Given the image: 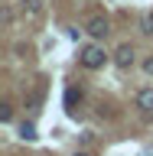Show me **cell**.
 <instances>
[{
  "label": "cell",
  "mask_w": 153,
  "mask_h": 156,
  "mask_svg": "<svg viewBox=\"0 0 153 156\" xmlns=\"http://www.w3.org/2000/svg\"><path fill=\"white\" fill-rule=\"evenodd\" d=\"M78 62H82L85 68H101L107 62V55H104V49H101V46H85V49H82V55H78Z\"/></svg>",
  "instance_id": "1"
},
{
  "label": "cell",
  "mask_w": 153,
  "mask_h": 156,
  "mask_svg": "<svg viewBox=\"0 0 153 156\" xmlns=\"http://www.w3.org/2000/svg\"><path fill=\"white\" fill-rule=\"evenodd\" d=\"M114 65H117V68H130V65H134V49L127 46V42H124V46H117V52H114Z\"/></svg>",
  "instance_id": "2"
},
{
  "label": "cell",
  "mask_w": 153,
  "mask_h": 156,
  "mask_svg": "<svg viewBox=\"0 0 153 156\" xmlns=\"http://www.w3.org/2000/svg\"><path fill=\"white\" fill-rule=\"evenodd\" d=\"M85 29H88L95 39H104V36H107V16H91Z\"/></svg>",
  "instance_id": "3"
},
{
  "label": "cell",
  "mask_w": 153,
  "mask_h": 156,
  "mask_svg": "<svg viewBox=\"0 0 153 156\" xmlns=\"http://www.w3.org/2000/svg\"><path fill=\"white\" fill-rule=\"evenodd\" d=\"M78 104H82V91L68 88V91H65V111H68V117H78V114H82Z\"/></svg>",
  "instance_id": "4"
},
{
  "label": "cell",
  "mask_w": 153,
  "mask_h": 156,
  "mask_svg": "<svg viewBox=\"0 0 153 156\" xmlns=\"http://www.w3.org/2000/svg\"><path fill=\"white\" fill-rule=\"evenodd\" d=\"M137 107L147 111V114H153V88H140L137 91Z\"/></svg>",
  "instance_id": "5"
},
{
  "label": "cell",
  "mask_w": 153,
  "mask_h": 156,
  "mask_svg": "<svg viewBox=\"0 0 153 156\" xmlns=\"http://www.w3.org/2000/svg\"><path fill=\"white\" fill-rule=\"evenodd\" d=\"M20 136H23V140H26V143H33V140H36V124H33V120H23V124H20Z\"/></svg>",
  "instance_id": "6"
},
{
  "label": "cell",
  "mask_w": 153,
  "mask_h": 156,
  "mask_svg": "<svg viewBox=\"0 0 153 156\" xmlns=\"http://www.w3.org/2000/svg\"><path fill=\"white\" fill-rule=\"evenodd\" d=\"M23 13H29V16H39V13H42V3H39V0H23Z\"/></svg>",
  "instance_id": "7"
},
{
  "label": "cell",
  "mask_w": 153,
  "mask_h": 156,
  "mask_svg": "<svg viewBox=\"0 0 153 156\" xmlns=\"http://www.w3.org/2000/svg\"><path fill=\"white\" fill-rule=\"evenodd\" d=\"M140 29H144L147 36H153V13H147V16L140 20Z\"/></svg>",
  "instance_id": "8"
},
{
  "label": "cell",
  "mask_w": 153,
  "mask_h": 156,
  "mask_svg": "<svg viewBox=\"0 0 153 156\" xmlns=\"http://www.w3.org/2000/svg\"><path fill=\"white\" fill-rule=\"evenodd\" d=\"M10 117H13V111H10V107H7V104H3V107H0V120H3V124H7Z\"/></svg>",
  "instance_id": "9"
},
{
  "label": "cell",
  "mask_w": 153,
  "mask_h": 156,
  "mask_svg": "<svg viewBox=\"0 0 153 156\" xmlns=\"http://www.w3.org/2000/svg\"><path fill=\"white\" fill-rule=\"evenodd\" d=\"M144 72H147V75H153V58H147V62H144Z\"/></svg>",
  "instance_id": "10"
},
{
  "label": "cell",
  "mask_w": 153,
  "mask_h": 156,
  "mask_svg": "<svg viewBox=\"0 0 153 156\" xmlns=\"http://www.w3.org/2000/svg\"><path fill=\"white\" fill-rule=\"evenodd\" d=\"M75 156H91V153H75Z\"/></svg>",
  "instance_id": "11"
}]
</instances>
